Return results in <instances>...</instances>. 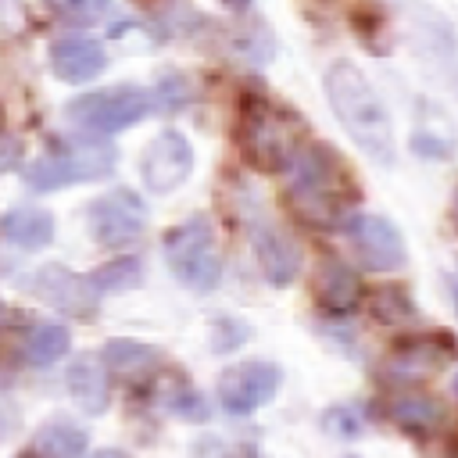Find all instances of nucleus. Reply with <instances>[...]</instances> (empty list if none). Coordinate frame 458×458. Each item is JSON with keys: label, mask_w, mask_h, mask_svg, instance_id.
<instances>
[{"label": "nucleus", "mask_w": 458, "mask_h": 458, "mask_svg": "<svg viewBox=\"0 0 458 458\" xmlns=\"http://www.w3.org/2000/svg\"><path fill=\"white\" fill-rule=\"evenodd\" d=\"M322 89H326V100H329L336 122L347 129V136L358 143V150H365L376 165H394V157H397L394 122H390L383 97L369 82V75L354 61H333L322 75Z\"/></svg>", "instance_id": "obj_1"}, {"label": "nucleus", "mask_w": 458, "mask_h": 458, "mask_svg": "<svg viewBox=\"0 0 458 458\" xmlns=\"http://www.w3.org/2000/svg\"><path fill=\"white\" fill-rule=\"evenodd\" d=\"M293 179L286 186V204L297 222L311 229H340L347 225L351 200L358 197L344 161L329 147H308L290 165Z\"/></svg>", "instance_id": "obj_2"}, {"label": "nucleus", "mask_w": 458, "mask_h": 458, "mask_svg": "<svg viewBox=\"0 0 458 458\" xmlns=\"http://www.w3.org/2000/svg\"><path fill=\"white\" fill-rule=\"evenodd\" d=\"M304 122L272 100H247L240 122V143L258 172H286L301 154Z\"/></svg>", "instance_id": "obj_3"}, {"label": "nucleus", "mask_w": 458, "mask_h": 458, "mask_svg": "<svg viewBox=\"0 0 458 458\" xmlns=\"http://www.w3.org/2000/svg\"><path fill=\"white\" fill-rule=\"evenodd\" d=\"M118 165V150L111 143H64L50 154H43L39 161H32L25 168V186L36 193H50V190H64V186H79V182H97L104 175H111Z\"/></svg>", "instance_id": "obj_4"}, {"label": "nucleus", "mask_w": 458, "mask_h": 458, "mask_svg": "<svg viewBox=\"0 0 458 458\" xmlns=\"http://www.w3.org/2000/svg\"><path fill=\"white\" fill-rule=\"evenodd\" d=\"M161 247H165V261L179 283H186L200 293L218 283L222 258L215 250V229H211L208 215H193V218L172 225Z\"/></svg>", "instance_id": "obj_5"}, {"label": "nucleus", "mask_w": 458, "mask_h": 458, "mask_svg": "<svg viewBox=\"0 0 458 458\" xmlns=\"http://www.w3.org/2000/svg\"><path fill=\"white\" fill-rule=\"evenodd\" d=\"M150 111H154V100L143 86H107V89L82 93L64 104V114L97 136L122 132V129L143 122Z\"/></svg>", "instance_id": "obj_6"}, {"label": "nucleus", "mask_w": 458, "mask_h": 458, "mask_svg": "<svg viewBox=\"0 0 458 458\" xmlns=\"http://www.w3.org/2000/svg\"><path fill=\"white\" fill-rule=\"evenodd\" d=\"M86 222H89V236L100 247H125V243L143 236V229H147V204L129 186H118V190L97 197L86 208Z\"/></svg>", "instance_id": "obj_7"}, {"label": "nucleus", "mask_w": 458, "mask_h": 458, "mask_svg": "<svg viewBox=\"0 0 458 458\" xmlns=\"http://www.w3.org/2000/svg\"><path fill=\"white\" fill-rule=\"evenodd\" d=\"M279 383H283V369L272 365V361L254 358V361H243V365L225 369L218 376L215 394H218V404L229 415H250V411L265 408L276 397Z\"/></svg>", "instance_id": "obj_8"}, {"label": "nucleus", "mask_w": 458, "mask_h": 458, "mask_svg": "<svg viewBox=\"0 0 458 458\" xmlns=\"http://www.w3.org/2000/svg\"><path fill=\"white\" fill-rule=\"evenodd\" d=\"M347 236H351L358 261L369 272H397L408 261V247H404L401 229L383 215H351Z\"/></svg>", "instance_id": "obj_9"}, {"label": "nucleus", "mask_w": 458, "mask_h": 458, "mask_svg": "<svg viewBox=\"0 0 458 458\" xmlns=\"http://www.w3.org/2000/svg\"><path fill=\"white\" fill-rule=\"evenodd\" d=\"M29 290L39 301H47L50 308H57L64 315H75V318H93L97 308H100V293L89 283V276H79V272H72L57 261L39 265L29 276Z\"/></svg>", "instance_id": "obj_10"}, {"label": "nucleus", "mask_w": 458, "mask_h": 458, "mask_svg": "<svg viewBox=\"0 0 458 458\" xmlns=\"http://www.w3.org/2000/svg\"><path fill=\"white\" fill-rule=\"evenodd\" d=\"M193 172V147L182 132L175 129H165L157 132L143 154H140V175H143V186L150 193H172L179 190Z\"/></svg>", "instance_id": "obj_11"}, {"label": "nucleus", "mask_w": 458, "mask_h": 458, "mask_svg": "<svg viewBox=\"0 0 458 458\" xmlns=\"http://www.w3.org/2000/svg\"><path fill=\"white\" fill-rule=\"evenodd\" d=\"M454 354H458L454 336H447V333H422V336L397 340L390 347V354L383 358V372L390 379H397V383H415V379H429L433 372H440Z\"/></svg>", "instance_id": "obj_12"}, {"label": "nucleus", "mask_w": 458, "mask_h": 458, "mask_svg": "<svg viewBox=\"0 0 458 458\" xmlns=\"http://www.w3.org/2000/svg\"><path fill=\"white\" fill-rule=\"evenodd\" d=\"M250 247L261 261V272L272 286H290L301 272V247L283 233L276 229L272 222L265 218H254L250 222Z\"/></svg>", "instance_id": "obj_13"}, {"label": "nucleus", "mask_w": 458, "mask_h": 458, "mask_svg": "<svg viewBox=\"0 0 458 458\" xmlns=\"http://www.w3.org/2000/svg\"><path fill=\"white\" fill-rule=\"evenodd\" d=\"M411 150L426 161H451L458 154V129L444 107L433 100H419V114L411 125Z\"/></svg>", "instance_id": "obj_14"}, {"label": "nucleus", "mask_w": 458, "mask_h": 458, "mask_svg": "<svg viewBox=\"0 0 458 458\" xmlns=\"http://www.w3.org/2000/svg\"><path fill=\"white\" fill-rule=\"evenodd\" d=\"M315 301L329 311V315H351L361 304V279L351 265H344L340 258H326L315 268Z\"/></svg>", "instance_id": "obj_15"}, {"label": "nucleus", "mask_w": 458, "mask_h": 458, "mask_svg": "<svg viewBox=\"0 0 458 458\" xmlns=\"http://www.w3.org/2000/svg\"><path fill=\"white\" fill-rule=\"evenodd\" d=\"M104 64H107V54L89 36H64L50 47V68L64 82H89L104 72Z\"/></svg>", "instance_id": "obj_16"}, {"label": "nucleus", "mask_w": 458, "mask_h": 458, "mask_svg": "<svg viewBox=\"0 0 458 458\" xmlns=\"http://www.w3.org/2000/svg\"><path fill=\"white\" fill-rule=\"evenodd\" d=\"M64 390L86 415H100L107 408V372L97 354H79L64 372Z\"/></svg>", "instance_id": "obj_17"}, {"label": "nucleus", "mask_w": 458, "mask_h": 458, "mask_svg": "<svg viewBox=\"0 0 458 458\" xmlns=\"http://www.w3.org/2000/svg\"><path fill=\"white\" fill-rule=\"evenodd\" d=\"M0 233L21 250H43L54 240V215L36 204H18L0 215Z\"/></svg>", "instance_id": "obj_18"}, {"label": "nucleus", "mask_w": 458, "mask_h": 458, "mask_svg": "<svg viewBox=\"0 0 458 458\" xmlns=\"http://www.w3.org/2000/svg\"><path fill=\"white\" fill-rule=\"evenodd\" d=\"M386 419L394 422V426H401L404 433H437L440 426H444V404L437 401V397H429V394H397V397H390V404H386Z\"/></svg>", "instance_id": "obj_19"}, {"label": "nucleus", "mask_w": 458, "mask_h": 458, "mask_svg": "<svg viewBox=\"0 0 458 458\" xmlns=\"http://www.w3.org/2000/svg\"><path fill=\"white\" fill-rule=\"evenodd\" d=\"M100 361H104V369H111L125 379H147L157 369V351L143 340H122L118 336V340H107Z\"/></svg>", "instance_id": "obj_20"}, {"label": "nucleus", "mask_w": 458, "mask_h": 458, "mask_svg": "<svg viewBox=\"0 0 458 458\" xmlns=\"http://www.w3.org/2000/svg\"><path fill=\"white\" fill-rule=\"evenodd\" d=\"M86 447H89V433L75 422H47L32 437L36 458H82Z\"/></svg>", "instance_id": "obj_21"}, {"label": "nucleus", "mask_w": 458, "mask_h": 458, "mask_svg": "<svg viewBox=\"0 0 458 458\" xmlns=\"http://www.w3.org/2000/svg\"><path fill=\"white\" fill-rule=\"evenodd\" d=\"M365 308H369V315L379 326H404V322L415 318V304H411L404 286H379V290H372Z\"/></svg>", "instance_id": "obj_22"}, {"label": "nucleus", "mask_w": 458, "mask_h": 458, "mask_svg": "<svg viewBox=\"0 0 458 458\" xmlns=\"http://www.w3.org/2000/svg\"><path fill=\"white\" fill-rule=\"evenodd\" d=\"M89 283L97 286V293H111V290H129L143 283V261L140 258H111L100 268L89 272Z\"/></svg>", "instance_id": "obj_23"}, {"label": "nucleus", "mask_w": 458, "mask_h": 458, "mask_svg": "<svg viewBox=\"0 0 458 458\" xmlns=\"http://www.w3.org/2000/svg\"><path fill=\"white\" fill-rule=\"evenodd\" d=\"M64 351H68V329L57 322L32 329V336L25 340V361L29 365H54Z\"/></svg>", "instance_id": "obj_24"}, {"label": "nucleus", "mask_w": 458, "mask_h": 458, "mask_svg": "<svg viewBox=\"0 0 458 458\" xmlns=\"http://www.w3.org/2000/svg\"><path fill=\"white\" fill-rule=\"evenodd\" d=\"M47 7L61 18V21H72V25H97L111 14V0H47Z\"/></svg>", "instance_id": "obj_25"}, {"label": "nucleus", "mask_w": 458, "mask_h": 458, "mask_svg": "<svg viewBox=\"0 0 458 458\" xmlns=\"http://www.w3.org/2000/svg\"><path fill=\"white\" fill-rule=\"evenodd\" d=\"M190 97H193V89H190L186 75H175V72L161 75L157 86H154V93H150L154 107H161V111H179V107L190 104Z\"/></svg>", "instance_id": "obj_26"}, {"label": "nucleus", "mask_w": 458, "mask_h": 458, "mask_svg": "<svg viewBox=\"0 0 458 458\" xmlns=\"http://www.w3.org/2000/svg\"><path fill=\"white\" fill-rule=\"evenodd\" d=\"M165 404H168V411H175V415H182V419H190V422H204L208 419V401L193 390V386H172L168 394H165Z\"/></svg>", "instance_id": "obj_27"}, {"label": "nucleus", "mask_w": 458, "mask_h": 458, "mask_svg": "<svg viewBox=\"0 0 458 458\" xmlns=\"http://www.w3.org/2000/svg\"><path fill=\"white\" fill-rule=\"evenodd\" d=\"M322 426H326L329 433H336V437H347V440L361 433V419H358L351 408H344V404H336V408L322 411Z\"/></svg>", "instance_id": "obj_28"}, {"label": "nucleus", "mask_w": 458, "mask_h": 458, "mask_svg": "<svg viewBox=\"0 0 458 458\" xmlns=\"http://www.w3.org/2000/svg\"><path fill=\"white\" fill-rule=\"evenodd\" d=\"M21 157H25V143L14 136H0V175L14 172L21 165Z\"/></svg>", "instance_id": "obj_29"}, {"label": "nucleus", "mask_w": 458, "mask_h": 458, "mask_svg": "<svg viewBox=\"0 0 458 458\" xmlns=\"http://www.w3.org/2000/svg\"><path fill=\"white\" fill-rule=\"evenodd\" d=\"M89 458H129L125 451H118V447H100L97 454H89Z\"/></svg>", "instance_id": "obj_30"}, {"label": "nucleus", "mask_w": 458, "mask_h": 458, "mask_svg": "<svg viewBox=\"0 0 458 458\" xmlns=\"http://www.w3.org/2000/svg\"><path fill=\"white\" fill-rule=\"evenodd\" d=\"M222 4H225V7H233V11H247L254 0H222Z\"/></svg>", "instance_id": "obj_31"}, {"label": "nucleus", "mask_w": 458, "mask_h": 458, "mask_svg": "<svg viewBox=\"0 0 458 458\" xmlns=\"http://www.w3.org/2000/svg\"><path fill=\"white\" fill-rule=\"evenodd\" d=\"M451 222H454V229H458V190H454V197H451Z\"/></svg>", "instance_id": "obj_32"}, {"label": "nucleus", "mask_w": 458, "mask_h": 458, "mask_svg": "<svg viewBox=\"0 0 458 458\" xmlns=\"http://www.w3.org/2000/svg\"><path fill=\"white\" fill-rule=\"evenodd\" d=\"M451 297H454V311H458V276H451Z\"/></svg>", "instance_id": "obj_33"}, {"label": "nucleus", "mask_w": 458, "mask_h": 458, "mask_svg": "<svg viewBox=\"0 0 458 458\" xmlns=\"http://www.w3.org/2000/svg\"><path fill=\"white\" fill-rule=\"evenodd\" d=\"M7 322V308H4V301H0V326Z\"/></svg>", "instance_id": "obj_34"}, {"label": "nucleus", "mask_w": 458, "mask_h": 458, "mask_svg": "<svg viewBox=\"0 0 458 458\" xmlns=\"http://www.w3.org/2000/svg\"><path fill=\"white\" fill-rule=\"evenodd\" d=\"M4 433H7V422H4V415H0V440H4Z\"/></svg>", "instance_id": "obj_35"}, {"label": "nucleus", "mask_w": 458, "mask_h": 458, "mask_svg": "<svg viewBox=\"0 0 458 458\" xmlns=\"http://www.w3.org/2000/svg\"><path fill=\"white\" fill-rule=\"evenodd\" d=\"M451 386H454V394H458V372H454V383H451Z\"/></svg>", "instance_id": "obj_36"}, {"label": "nucleus", "mask_w": 458, "mask_h": 458, "mask_svg": "<svg viewBox=\"0 0 458 458\" xmlns=\"http://www.w3.org/2000/svg\"><path fill=\"white\" fill-rule=\"evenodd\" d=\"M21 458H36V454H21Z\"/></svg>", "instance_id": "obj_37"}, {"label": "nucleus", "mask_w": 458, "mask_h": 458, "mask_svg": "<svg viewBox=\"0 0 458 458\" xmlns=\"http://www.w3.org/2000/svg\"><path fill=\"white\" fill-rule=\"evenodd\" d=\"M347 458H358V454H347Z\"/></svg>", "instance_id": "obj_38"}]
</instances>
